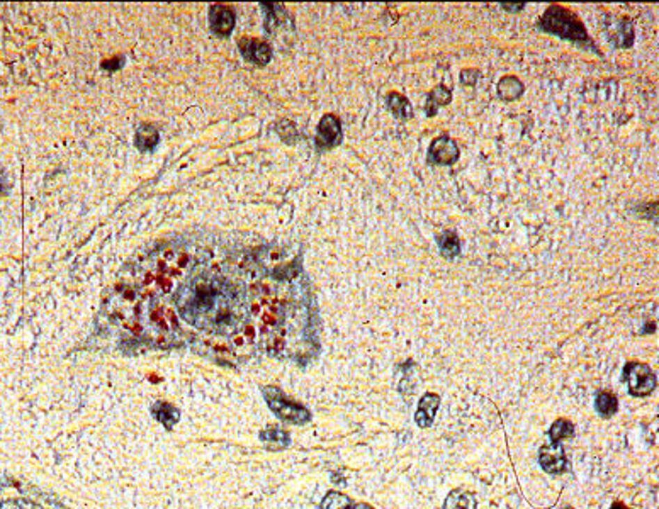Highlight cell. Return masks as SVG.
<instances>
[{
    "label": "cell",
    "mask_w": 659,
    "mask_h": 509,
    "mask_svg": "<svg viewBox=\"0 0 659 509\" xmlns=\"http://www.w3.org/2000/svg\"><path fill=\"white\" fill-rule=\"evenodd\" d=\"M180 318L201 333L235 338L248 333V306L230 279L214 270H199L177 292Z\"/></svg>",
    "instance_id": "obj_1"
},
{
    "label": "cell",
    "mask_w": 659,
    "mask_h": 509,
    "mask_svg": "<svg viewBox=\"0 0 659 509\" xmlns=\"http://www.w3.org/2000/svg\"><path fill=\"white\" fill-rule=\"evenodd\" d=\"M537 28L547 34H554V36L562 38V40L571 41L574 45L595 48L583 22L576 17V14H573L571 10L564 9L561 6L547 7L546 13L539 19Z\"/></svg>",
    "instance_id": "obj_2"
},
{
    "label": "cell",
    "mask_w": 659,
    "mask_h": 509,
    "mask_svg": "<svg viewBox=\"0 0 659 509\" xmlns=\"http://www.w3.org/2000/svg\"><path fill=\"white\" fill-rule=\"evenodd\" d=\"M0 509H65L38 489L0 476Z\"/></svg>",
    "instance_id": "obj_3"
},
{
    "label": "cell",
    "mask_w": 659,
    "mask_h": 509,
    "mask_svg": "<svg viewBox=\"0 0 659 509\" xmlns=\"http://www.w3.org/2000/svg\"><path fill=\"white\" fill-rule=\"evenodd\" d=\"M624 380H627L630 396L634 397L649 396L658 384L656 373L651 370L649 365L639 364V362H629L624 367Z\"/></svg>",
    "instance_id": "obj_4"
},
{
    "label": "cell",
    "mask_w": 659,
    "mask_h": 509,
    "mask_svg": "<svg viewBox=\"0 0 659 509\" xmlns=\"http://www.w3.org/2000/svg\"><path fill=\"white\" fill-rule=\"evenodd\" d=\"M427 155H429V161L431 165L447 167V165L456 163L459 160V146L452 138L438 136L431 141Z\"/></svg>",
    "instance_id": "obj_5"
},
{
    "label": "cell",
    "mask_w": 659,
    "mask_h": 509,
    "mask_svg": "<svg viewBox=\"0 0 659 509\" xmlns=\"http://www.w3.org/2000/svg\"><path fill=\"white\" fill-rule=\"evenodd\" d=\"M342 141V122L337 115H323L318 124V133H316V148L330 150L340 145Z\"/></svg>",
    "instance_id": "obj_6"
},
{
    "label": "cell",
    "mask_w": 659,
    "mask_h": 509,
    "mask_svg": "<svg viewBox=\"0 0 659 509\" xmlns=\"http://www.w3.org/2000/svg\"><path fill=\"white\" fill-rule=\"evenodd\" d=\"M539 464L547 474H562L568 467V458L561 443H549L539 452Z\"/></svg>",
    "instance_id": "obj_7"
},
{
    "label": "cell",
    "mask_w": 659,
    "mask_h": 509,
    "mask_svg": "<svg viewBox=\"0 0 659 509\" xmlns=\"http://www.w3.org/2000/svg\"><path fill=\"white\" fill-rule=\"evenodd\" d=\"M607 33L617 48H630L634 45V24L627 17H612L607 21Z\"/></svg>",
    "instance_id": "obj_8"
},
{
    "label": "cell",
    "mask_w": 659,
    "mask_h": 509,
    "mask_svg": "<svg viewBox=\"0 0 659 509\" xmlns=\"http://www.w3.org/2000/svg\"><path fill=\"white\" fill-rule=\"evenodd\" d=\"M211 29L214 31L218 36H228V34L235 28V14L231 13L228 7L223 6H213L209 13Z\"/></svg>",
    "instance_id": "obj_9"
},
{
    "label": "cell",
    "mask_w": 659,
    "mask_h": 509,
    "mask_svg": "<svg viewBox=\"0 0 659 509\" xmlns=\"http://www.w3.org/2000/svg\"><path fill=\"white\" fill-rule=\"evenodd\" d=\"M438 406H440V397L437 394H431V392H427L418 404V411H416L415 416L416 424H418L420 428H430L435 419V412H437Z\"/></svg>",
    "instance_id": "obj_10"
},
{
    "label": "cell",
    "mask_w": 659,
    "mask_h": 509,
    "mask_svg": "<svg viewBox=\"0 0 659 509\" xmlns=\"http://www.w3.org/2000/svg\"><path fill=\"white\" fill-rule=\"evenodd\" d=\"M435 243H437L438 252H440L442 257L449 258V260L457 258L461 255V240H459V236L454 231H445V233L438 234L435 238Z\"/></svg>",
    "instance_id": "obj_11"
},
{
    "label": "cell",
    "mask_w": 659,
    "mask_h": 509,
    "mask_svg": "<svg viewBox=\"0 0 659 509\" xmlns=\"http://www.w3.org/2000/svg\"><path fill=\"white\" fill-rule=\"evenodd\" d=\"M444 509H477V501L471 492L462 491V489H454L447 496Z\"/></svg>",
    "instance_id": "obj_12"
},
{
    "label": "cell",
    "mask_w": 659,
    "mask_h": 509,
    "mask_svg": "<svg viewBox=\"0 0 659 509\" xmlns=\"http://www.w3.org/2000/svg\"><path fill=\"white\" fill-rule=\"evenodd\" d=\"M450 100H452V94H450V90H447L444 85L435 87L434 90L429 94V97H427V104H425L427 115H429V118H434V115L437 114L438 107L447 106Z\"/></svg>",
    "instance_id": "obj_13"
},
{
    "label": "cell",
    "mask_w": 659,
    "mask_h": 509,
    "mask_svg": "<svg viewBox=\"0 0 659 509\" xmlns=\"http://www.w3.org/2000/svg\"><path fill=\"white\" fill-rule=\"evenodd\" d=\"M386 104H388V109L391 111L396 118L410 119L411 115H413V107H411L410 100L404 97V95L398 94V92H389L386 97Z\"/></svg>",
    "instance_id": "obj_14"
},
{
    "label": "cell",
    "mask_w": 659,
    "mask_h": 509,
    "mask_svg": "<svg viewBox=\"0 0 659 509\" xmlns=\"http://www.w3.org/2000/svg\"><path fill=\"white\" fill-rule=\"evenodd\" d=\"M241 51H244V56L246 60L253 61V63L257 65H265L272 56L271 48H269L265 42L260 41H248V46L241 48Z\"/></svg>",
    "instance_id": "obj_15"
},
{
    "label": "cell",
    "mask_w": 659,
    "mask_h": 509,
    "mask_svg": "<svg viewBox=\"0 0 659 509\" xmlns=\"http://www.w3.org/2000/svg\"><path fill=\"white\" fill-rule=\"evenodd\" d=\"M523 94V83L516 76H503L498 83V97L511 102Z\"/></svg>",
    "instance_id": "obj_16"
},
{
    "label": "cell",
    "mask_w": 659,
    "mask_h": 509,
    "mask_svg": "<svg viewBox=\"0 0 659 509\" xmlns=\"http://www.w3.org/2000/svg\"><path fill=\"white\" fill-rule=\"evenodd\" d=\"M595 407L602 418H610V416H614L615 412L619 411V401H617L615 394H612V392L602 391L596 394Z\"/></svg>",
    "instance_id": "obj_17"
},
{
    "label": "cell",
    "mask_w": 659,
    "mask_h": 509,
    "mask_svg": "<svg viewBox=\"0 0 659 509\" xmlns=\"http://www.w3.org/2000/svg\"><path fill=\"white\" fill-rule=\"evenodd\" d=\"M573 435H574V426L571 421H568V419H557V421H554V424L549 430L550 443H561L562 439L573 438Z\"/></svg>",
    "instance_id": "obj_18"
},
{
    "label": "cell",
    "mask_w": 659,
    "mask_h": 509,
    "mask_svg": "<svg viewBox=\"0 0 659 509\" xmlns=\"http://www.w3.org/2000/svg\"><path fill=\"white\" fill-rule=\"evenodd\" d=\"M321 509H354V503L344 494H338V492H330L328 497L323 501Z\"/></svg>",
    "instance_id": "obj_19"
},
{
    "label": "cell",
    "mask_w": 659,
    "mask_h": 509,
    "mask_svg": "<svg viewBox=\"0 0 659 509\" xmlns=\"http://www.w3.org/2000/svg\"><path fill=\"white\" fill-rule=\"evenodd\" d=\"M477 79H479V73H477L476 70H464L461 73L462 83L469 85V87H473V85L477 82Z\"/></svg>",
    "instance_id": "obj_20"
},
{
    "label": "cell",
    "mask_w": 659,
    "mask_h": 509,
    "mask_svg": "<svg viewBox=\"0 0 659 509\" xmlns=\"http://www.w3.org/2000/svg\"><path fill=\"white\" fill-rule=\"evenodd\" d=\"M523 6H525V3L523 2H520V3H502V7L505 10H508V13H516V10H522L523 9Z\"/></svg>",
    "instance_id": "obj_21"
},
{
    "label": "cell",
    "mask_w": 659,
    "mask_h": 509,
    "mask_svg": "<svg viewBox=\"0 0 659 509\" xmlns=\"http://www.w3.org/2000/svg\"><path fill=\"white\" fill-rule=\"evenodd\" d=\"M610 509H629V508H627L626 504H622V503H614V504H612Z\"/></svg>",
    "instance_id": "obj_22"
},
{
    "label": "cell",
    "mask_w": 659,
    "mask_h": 509,
    "mask_svg": "<svg viewBox=\"0 0 659 509\" xmlns=\"http://www.w3.org/2000/svg\"><path fill=\"white\" fill-rule=\"evenodd\" d=\"M357 508H358V509H374L372 506H369V504H364V503H362V504H358Z\"/></svg>",
    "instance_id": "obj_23"
},
{
    "label": "cell",
    "mask_w": 659,
    "mask_h": 509,
    "mask_svg": "<svg viewBox=\"0 0 659 509\" xmlns=\"http://www.w3.org/2000/svg\"><path fill=\"white\" fill-rule=\"evenodd\" d=\"M562 509H573V508H562Z\"/></svg>",
    "instance_id": "obj_24"
}]
</instances>
